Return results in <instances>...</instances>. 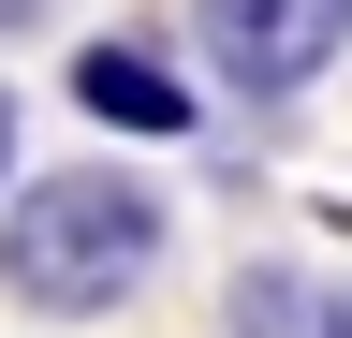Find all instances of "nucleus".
Returning <instances> with one entry per match:
<instances>
[{
  "label": "nucleus",
  "mask_w": 352,
  "mask_h": 338,
  "mask_svg": "<svg viewBox=\"0 0 352 338\" xmlns=\"http://www.w3.org/2000/svg\"><path fill=\"white\" fill-rule=\"evenodd\" d=\"M162 265V191L118 177V162H74V177H30L0 206V294H30V309H118L132 279Z\"/></svg>",
  "instance_id": "nucleus-1"
},
{
  "label": "nucleus",
  "mask_w": 352,
  "mask_h": 338,
  "mask_svg": "<svg viewBox=\"0 0 352 338\" xmlns=\"http://www.w3.org/2000/svg\"><path fill=\"white\" fill-rule=\"evenodd\" d=\"M191 45L235 74L250 103H294L308 74L352 45V0H191Z\"/></svg>",
  "instance_id": "nucleus-2"
},
{
  "label": "nucleus",
  "mask_w": 352,
  "mask_h": 338,
  "mask_svg": "<svg viewBox=\"0 0 352 338\" xmlns=\"http://www.w3.org/2000/svg\"><path fill=\"white\" fill-rule=\"evenodd\" d=\"M74 103L103 118V133H191V89H176L147 45H88L74 59Z\"/></svg>",
  "instance_id": "nucleus-3"
},
{
  "label": "nucleus",
  "mask_w": 352,
  "mask_h": 338,
  "mask_svg": "<svg viewBox=\"0 0 352 338\" xmlns=\"http://www.w3.org/2000/svg\"><path fill=\"white\" fill-rule=\"evenodd\" d=\"M220 338H338V294H323V279H294V265H250V279H235V309H220Z\"/></svg>",
  "instance_id": "nucleus-4"
},
{
  "label": "nucleus",
  "mask_w": 352,
  "mask_h": 338,
  "mask_svg": "<svg viewBox=\"0 0 352 338\" xmlns=\"http://www.w3.org/2000/svg\"><path fill=\"white\" fill-rule=\"evenodd\" d=\"M0 177H15V89H0Z\"/></svg>",
  "instance_id": "nucleus-5"
},
{
  "label": "nucleus",
  "mask_w": 352,
  "mask_h": 338,
  "mask_svg": "<svg viewBox=\"0 0 352 338\" xmlns=\"http://www.w3.org/2000/svg\"><path fill=\"white\" fill-rule=\"evenodd\" d=\"M30 15H44V0H0V30H30Z\"/></svg>",
  "instance_id": "nucleus-6"
},
{
  "label": "nucleus",
  "mask_w": 352,
  "mask_h": 338,
  "mask_svg": "<svg viewBox=\"0 0 352 338\" xmlns=\"http://www.w3.org/2000/svg\"><path fill=\"white\" fill-rule=\"evenodd\" d=\"M338 338H352V294H338Z\"/></svg>",
  "instance_id": "nucleus-7"
}]
</instances>
